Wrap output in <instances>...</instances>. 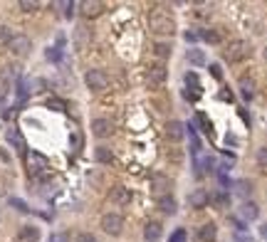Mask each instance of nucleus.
<instances>
[{
    "mask_svg": "<svg viewBox=\"0 0 267 242\" xmlns=\"http://www.w3.org/2000/svg\"><path fill=\"white\" fill-rule=\"evenodd\" d=\"M50 107H55L57 112H62V109H65V104H62V102H57V99H55V102H50Z\"/></svg>",
    "mask_w": 267,
    "mask_h": 242,
    "instance_id": "37998d69",
    "label": "nucleus"
},
{
    "mask_svg": "<svg viewBox=\"0 0 267 242\" xmlns=\"http://www.w3.org/2000/svg\"><path fill=\"white\" fill-rule=\"evenodd\" d=\"M7 92H10V79L5 74H0V99H5Z\"/></svg>",
    "mask_w": 267,
    "mask_h": 242,
    "instance_id": "2f4dec72",
    "label": "nucleus"
},
{
    "mask_svg": "<svg viewBox=\"0 0 267 242\" xmlns=\"http://www.w3.org/2000/svg\"><path fill=\"white\" fill-rule=\"evenodd\" d=\"M47 57H50V60H60V52H57V50H50Z\"/></svg>",
    "mask_w": 267,
    "mask_h": 242,
    "instance_id": "c03bdc74",
    "label": "nucleus"
},
{
    "mask_svg": "<svg viewBox=\"0 0 267 242\" xmlns=\"http://www.w3.org/2000/svg\"><path fill=\"white\" fill-rule=\"evenodd\" d=\"M72 10H74V2H65V17H72Z\"/></svg>",
    "mask_w": 267,
    "mask_h": 242,
    "instance_id": "79ce46f5",
    "label": "nucleus"
},
{
    "mask_svg": "<svg viewBox=\"0 0 267 242\" xmlns=\"http://www.w3.org/2000/svg\"><path fill=\"white\" fill-rule=\"evenodd\" d=\"M84 84H87L89 92L102 94V92L109 89V77H107V72H102V69H87V74H84Z\"/></svg>",
    "mask_w": 267,
    "mask_h": 242,
    "instance_id": "7ed1b4c3",
    "label": "nucleus"
},
{
    "mask_svg": "<svg viewBox=\"0 0 267 242\" xmlns=\"http://www.w3.org/2000/svg\"><path fill=\"white\" fill-rule=\"evenodd\" d=\"M10 205H12L15 210H20V213H27V210H30V208H27L22 200H17V198H10Z\"/></svg>",
    "mask_w": 267,
    "mask_h": 242,
    "instance_id": "473e14b6",
    "label": "nucleus"
},
{
    "mask_svg": "<svg viewBox=\"0 0 267 242\" xmlns=\"http://www.w3.org/2000/svg\"><path fill=\"white\" fill-rule=\"evenodd\" d=\"M27 92H30V89H27V82H17V97H20V99H25V97H27Z\"/></svg>",
    "mask_w": 267,
    "mask_h": 242,
    "instance_id": "f704fd0d",
    "label": "nucleus"
},
{
    "mask_svg": "<svg viewBox=\"0 0 267 242\" xmlns=\"http://www.w3.org/2000/svg\"><path fill=\"white\" fill-rule=\"evenodd\" d=\"M235 190H238V195L248 198V195L253 193V183H250V181H238V183H235Z\"/></svg>",
    "mask_w": 267,
    "mask_h": 242,
    "instance_id": "a878e982",
    "label": "nucleus"
},
{
    "mask_svg": "<svg viewBox=\"0 0 267 242\" xmlns=\"http://www.w3.org/2000/svg\"><path fill=\"white\" fill-rule=\"evenodd\" d=\"M166 156H168V161H173V163H181V161H183V153H181V148H176V146H173Z\"/></svg>",
    "mask_w": 267,
    "mask_h": 242,
    "instance_id": "7c9ffc66",
    "label": "nucleus"
},
{
    "mask_svg": "<svg viewBox=\"0 0 267 242\" xmlns=\"http://www.w3.org/2000/svg\"><path fill=\"white\" fill-rule=\"evenodd\" d=\"M153 102H156V107H158V112H166V109L171 107V104H168V99H163V97H156Z\"/></svg>",
    "mask_w": 267,
    "mask_h": 242,
    "instance_id": "c9c22d12",
    "label": "nucleus"
},
{
    "mask_svg": "<svg viewBox=\"0 0 267 242\" xmlns=\"http://www.w3.org/2000/svg\"><path fill=\"white\" fill-rule=\"evenodd\" d=\"M161 233H163L161 223H148V225L143 228V240L146 242H156L158 238H161Z\"/></svg>",
    "mask_w": 267,
    "mask_h": 242,
    "instance_id": "f3484780",
    "label": "nucleus"
},
{
    "mask_svg": "<svg viewBox=\"0 0 267 242\" xmlns=\"http://www.w3.org/2000/svg\"><path fill=\"white\" fill-rule=\"evenodd\" d=\"M168 242H188V233H186V228L173 230V233H171V238H168Z\"/></svg>",
    "mask_w": 267,
    "mask_h": 242,
    "instance_id": "cd10ccee",
    "label": "nucleus"
},
{
    "mask_svg": "<svg viewBox=\"0 0 267 242\" xmlns=\"http://www.w3.org/2000/svg\"><path fill=\"white\" fill-rule=\"evenodd\" d=\"M218 208H228L230 205V195L225 193V190H218V193H213V198H210Z\"/></svg>",
    "mask_w": 267,
    "mask_h": 242,
    "instance_id": "b1692460",
    "label": "nucleus"
},
{
    "mask_svg": "<svg viewBox=\"0 0 267 242\" xmlns=\"http://www.w3.org/2000/svg\"><path fill=\"white\" fill-rule=\"evenodd\" d=\"M7 141H10L20 153H25V138L20 136V131H17V128H10V131H7Z\"/></svg>",
    "mask_w": 267,
    "mask_h": 242,
    "instance_id": "aec40b11",
    "label": "nucleus"
},
{
    "mask_svg": "<svg viewBox=\"0 0 267 242\" xmlns=\"http://www.w3.org/2000/svg\"><path fill=\"white\" fill-rule=\"evenodd\" d=\"M240 92H243V99H245V102H250V99L255 97V82L245 77V79L240 82Z\"/></svg>",
    "mask_w": 267,
    "mask_h": 242,
    "instance_id": "412c9836",
    "label": "nucleus"
},
{
    "mask_svg": "<svg viewBox=\"0 0 267 242\" xmlns=\"http://www.w3.org/2000/svg\"><path fill=\"white\" fill-rule=\"evenodd\" d=\"M240 213H243V218H248V220H255V218L260 215V208H258L255 203H243Z\"/></svg>",
    "mask_w": 267,
    "mask_h": 242,
    "instance_id": "4be33fe9",
    "label": "nucleus"
},
{
    "mask_svg": "<svg viewBox=\"0 0 267 242\" xmlns=\"http://www.w3.org/2000/svg\"><path fill=\"white\" fill-rule=\"evenodd\" d=\"M50 242H67V235L65 233H52V235H50Z\"/></svg>",
    "mask_w": 267,
    "mask_h": 242,
    "instance_id": "58836bf2",
    "label": "nucleus"
},
{
    "mask_svg": "<svg viewBox=\"0 0 267 242\" xmlns=\"http://www.w3.org/2000/svg\"><path fill=\"white\" fill-rule=\"evenodd\" d=\"M183 133H186V131H183V123H181V121L173 119L166 123V138H168L171 143H178V141L183 138Z\"/></svg>",
    "mask_w": 267,
    "mask_h": 242,
    "instance_id": "f8f14e48",
    "label": "nucleus"
},
{
    "mask_svg": "<svg viewBox=\"0 0 267 242\" xmlns=\"http://www.w3.org/2000/svg\"><path fill=\"white\" fill-rule=\"evenodd\" d=\"M198 238L203 242H215V238H218V228H215L213 223L200 225V228H198Z\"/></svg>",
    "mask_w": 267,
    "mask_h": 242,
    "instance_id": "a211bd4d",
    "label": "nucleus"
},
{
    "mask_svg": "<svg viewBox=\"0 0 267 242\" xmlns=\"http://www.w3.org/2000/svg\"><path fill=\"white\" fill-rule=\"evenodd\" d=\"M10 40H12V30L5 27V25H0V47H7Z\"/></svg>",
    "mask_w": 267,
    "mask_h": 242,
    "instance_id": "bb28decb",
    "label": "nucleus"
},
{
    "mask_svg": "<svg viewBox=\"0 0 267 242\" xmlns=\"http://www.w3.org/2000/svg\"><path fill=\"white\" fill-rule=\"evenodd\" d=\"M40 7V2H35V0H20V10L22 12H35Z\"/></svg>",
    "mask_w": 267,
    "mask_h": 242,
    "instance_id": "c756f323",
    "label": "nucleus"
},
{
    "mask_svg": "<svg viewBox=\"0 0 267 242\" xmlns=\"http://www.w3.org/2000/svg\"><path fill=\"white\" fill-rule=\"evenodd\" d=\"M109 200L114 203V205H129L132 203V190L129 188H124V185H114L112 190H109Z\"/></svg>",
    "mask_w": 267,
    "mask_h": 242,
    "instance_id": "6e6552de",
    "label": "nucleus"
},
{
    "mask_svg": "<svg viewBox=\"0 0 267 242\" xmlns=\"http://www.w3.org/2000/svg\"><path fill=\"white\" fill-rule=\"evenodd\" d=\"M200 37H203L205 42H210V45H218V42L223 40V32H220V30H203Z\"/></svg>",
    "mask_w": 267,
    "mask_h": 242,
    "instance_id": "5701e85b",
    "label": "nucleus"
},
{
    "mask_svg": "<svg viewBox=\"0 0 267 242\" xmlns=\"http://www.w3.org/2000/svg\"><path fill=\"white\" fill-rule=\"evenodd\" d=\"M158 210L163 213V215H173L176 210H178V205H176V198L168 193V195H163V198H158Z\"/></svg>",
    "mask_w": 267,
    "mask_h": 242,
    "instance_id": "4468645a",
    "label": "nucleus"
},
{
    "mask_svg": "<svg viewBox=\"0 0 267 242\" xmlns=\"http://www.w3.org/2000/svg\"><path fill=\"white\" fill-rule=\"evenodd\" d=\"M151 57L161 60V64H163V60L171 57V42H156V45L151 47Z\"/></svg>",
    "mask_w": 267,
    "mask_h": 242,
    "instance_id": "2eb2a0df",
    "label": "nucleus"
},
{
    "mask_svg": "<svg viewBox=\"0 0 267 242\" xmlns=\"http://www.w3.org/2000/svg\"><path fill=\"white\" fill-rule=\"evenodd\" d=\"M104 12V2H99V0H87V2H82V15L84 17H99Z\"/></svg>",
    "mask_w": 267,
    "mask_h": 242,
    "instance_id": "ddd939ff",
    "label": "nucleus"
},
{
    "mask_svg": "<svg viewBox=\"0 0 267 242\" xmlns=\"http://www.w3.org/2000/svg\"><path fill=\"white\" fill-rule=\"evenodd\" d=\"M112 131H114V126H112L109 119H94L92 121V133H94L97 138H107V136H112Z\"/></svg>",
    "mask_w": 267,
    "mask_h": 242,
    "instance_id": "9d476101",
    "label": "nucleus"
},
{
    "mask_svg": "<svg viewBox=\"0 0 267 242\" xmlns=\"http://www.w3.org/2000/svg\"><path fill=\"white\" fill-rule=\"evenodd\" d=\"M17 240L20 242H37L40 240V230H37V228H32V225H25V228H20Z\"/></svg>",
    "mask_w": 267,
    "mask_h": 242,
    "instance_id": "dca6fc26",
    "label": "nucleus"
},
{
    "mask_svg": "<svg viewBox=\"0 0 267 242\" xmlns=\"http://www.w3.org/2000/svg\"><path fill=\"white\" fill-rule=\"evenodd\" d=\"M7 47L12 50V55L25 57V55L32 50V42H30V37H27V35H12V40H10V45H7Z\"/></svg>",
    "mask_w": 267,
    "mask_h": 242,
    "instance_id": "423d86ee",
    "label": "nucleus"
},
{
    "mask_svg": "<svg viewBox=\"0 0 267 242\" xmlns=\"http://www.w3.org/2000/svg\"><path fill=\"white\" fill-rule=\"evenodd\" d=\"M188 62L191 64H205V55L200 50H188Z\"/></svg>",
    "mask_w": 267,
    "mask_h": 242,
    "instance_id": "c85d7f7f",
    "label": "nucleus"
},
{
    "mask_svg": "<svg viewBox=\"0 0 267 242\" xmlns=\"http://www.w3.org/2000/svg\"><path fill=\"white\" fill-rule=\"evenodd\" d=\"M94 158H97V163H102V166H112V163H114V153H112V148H107V146H99V148L94 151Z\"/></svg>",
    "mask_w": 267,
    "mask_h": 242,
    "instance_id": "6ab92c4d",
    "label": "nucleus"
},
{
    "mask_svg": "<svg viewBox=\"0 0 267 242\" xmlns=\"http://www.w3.org/2000/svg\"><path fill=\"white\" fill-rule=\"evenodd\" d=\"M102 230L112 238H119L124 233V218L119 213H104L102 215Z\"/></svg>",
    "mask_w": 267,
    "mask_h": 242,
    "instance_id": "20e7f679",
    "label": "nucleus"
},
{
    "mask_svg": "<svg viewBox=\"0 0 267 242\" xmlns=\"http://www.w3.org/2000/svg\"><path fill=\"white\" fill-rule=\"evenodd\" d=\"M166 79H168V69H166V64H153V67L146 69V84H148L151 89L163 87Z\"/></svg>",
    "mask_w": 267,
    "mask_h": 242,
    "instance_id": "39448f33",
    "label": "nucleus"
},
{
    "mask_svg": "<svg viewBox=\"0 0 267 242\" xmlns=\"http://www.w3.org/2000/svg\"><path fill=\"white\" fill-rule=\"evenodd\" d=\"M27 173H30V178H40L42 173H45V168H47V163H45V158H40L37 153H32L30 156V161H27Z\"/></svg>",
    "mask_w": 267,
    "mask_h": 242,
    "instance_id": "9b49d317",
    "label": "nucleus"
},
{
    "mask_svg": "<svg viewBox=\"0 0 267 242\" xmlns=\"http://www.w3.org/2000/svg\"><path fill=\"white\" fill-rule=\"evenodd\" d=\"M148 30H151L153 35H158V37H163V35H173L176 22H173V17H171L168 12L156 10V12L148 15Z\"/></svg>",
    "mask_w": 267,
    "mask_h": 242,
    "instance_id": "f257e3e1",
    "label": "nucleus"
},
{
    "mask_svg": "<svg viewBox=\"0 0 267 242\" xmlns=\"http://www.w3.org/2000/svg\"><path fill=\"white\" fill-rule=\"evenodd\" d=\"M250 55H253V47H250V42H245V40H235V42H230V45L225 47V52H223V57L230 62V64L248 60Z\"/></svg>",
    "mask_w": 267,
    "mask_h": 242,
    "instance_id": "f03ea898",
    "label": "nucleus"
},
{
    "mask_svg": "<svg viewBox=\"0 0 267 242\" xmlns=\"http://www.w3.org/2000/svg\"><path fill=\"white\" fill-rule=\"evenodd\" d=\"M208 203H210V195H208L203 188H196V190L188 195V205H191L193 210H203Z\"/></svg>",
    "mask_w": 267,
    "mask_h": 242,
    "instance_id": "1a4fd4ad",
    "label": "nucleus"
},
{
    "mask_svg": "<svg viewBox=\"0 0 267 242\" xmlns=\"http://www.w3.org/2000/svg\"><path fill=\"white\" fill-rule=\"evenodd\" d=\"M0 109H2V99H0Z\"/></svg>",
    "mask_w": 267,
    "mask_h": 242,
    "instance_id": "a18cd8bd",
    "label": "nucleus"
},
{
    "mask_svg": "<svg viewBox=\"0 0 267 242\" xmlns=\"http://www.w3.org/2000/svg\"><path fill=\"white\" fill-rule=\"evenodd\" d=\"M77 242H97V238H94L92 233H79V235H77Z\"/></svg>",
    "mask_w": 267,
    "mask_h": 242,
    "instance_id": "e433bc0d",
    "label": "nucleus"
},
{
    "mask_svg": "<svg viewBox=\"0 0 267 242\" xmlns=\"http://www.w3.org/2000/svg\"><path fill=\"white\" fill-rule=\"evenodd\" d=\"M198 37H200V32H193V30H188V32H186V40H188V42H196Z\"/></svg>",
    "mask_w": 267,
    "mask_h": 242,
    "instance_id": "a19ab883",
    "label": "nucleus"
},
{
    "mask_svg": "<svg viewBox=\"0 0 267 242\" xmlns=\"http://www.w3.org/2000/svg\"><path fill=\"white\" fill-rule=\"evenodd\" d=\"M151 190H153V195H158V198L168 195V190H171V178H168L166 173H153V176H151Z\"/></svg>",
    "mask_w": 267,
    "mask_h": 242,
    "instance_id": "0eeeda50",
    "label": "nucleus"
},
{
    "mask_svg": "<svg viewBox=\"0 0 267 242\" xmlns=\"http://www.w3.org/2000/svg\"><path fill=\"white\" fill-rule=\"evenodd\" d=\"M210 74H213L215 79H223V72H220V67H218V64H210Z\"/></svg>",
    "mask_w": 267,
    "mask_h": 242,
    "instance_id": "ea45409f",
    "label": "nucleus"
},
{
    "mask_svg": "<svg viewBox=\"0 0 267 242\" xmlns=\"http://www.w3.org/2000/svg\"><path fill=\"white\" fill-rule=\"evenodd\" d=\"M186 84H188V87L193 84V87L198 89V74H196V72H188V74H186Z\"/></svg>",
    "mask_w": 267,
    "mask_h": 242,
    "instance_id": "72a5a7b5",
    "label": "nucleus"
},
{
    "mask_svg": "<svg viewBox=\"0 0 267 242\" xmlns=\"http://www.w3.org/2000/svg\"><path fill=\"white\" fill-rule=\"evenodd\" d=\"M183 97H186L188 102H198L200 92H191V89H183Z\"/></svg>",
    "mask_w": 267,
    "mask_h": 242,
    "instance_id": "4c0bfd02",
    "label": "nucleus"
},
{
    "mask_svg": "<svg viewBox=\"0 0 267 242\" xmlns=\"http://www.w3.org/2000/svg\"><path fill=\"white\" fill-rule=\"evenodd\" d=\"M258 168H260V173H267V146L258 148Z\"/></svg>",
    "mask_w": 267,
    "mask_h": 242,
    "instance_id": "393cba45",
    "label": "nucleus"
}]
</instances>
